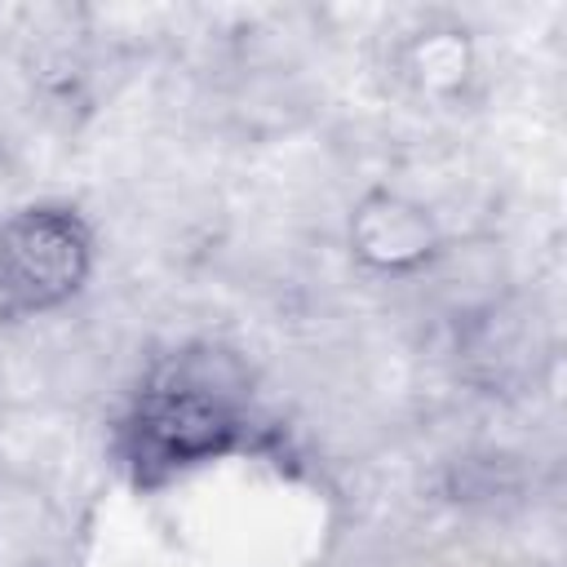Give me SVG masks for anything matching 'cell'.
<instances>
[{
    "label": "cell",
    "instance_id": "6da1fadb",
    "mask_svg": "<svg viewBox=\"0 0 567 567\" xmlns=\"http://www.w3.org/2000/svg\"><path fill=\"white\" fill-rule=\"evenodd\" d=\"M89 275V230L62 208H27L0 226V301L44 310Z\"/></svg>",
    "mask_w": 567,
    "mask_h": 567
},
{
    "label": "cell",
    "instance_id": "7a4b0ae2",
    "mask_svg": "<svg viewBox=\"0 0 567 567\" xmlns=\"http://www.w3.org/2000/svg\"><path fill=\"white\" fill-rule=\"evenodd\" d=\"M235 434V416L221 394L208 385H155L133 421V461L137 470H173L195 465L213 452H221Z\"/></svg>",
    "mask_w": 567,
    "mask_h": 567
},
{
    "label": "cell",
    "instance_id": "3957f363",
    "mask_svg": "<svg viewBox=\"0 0 567 567\" xmlns=\"http://www.w3.org/2000/svg\"><path fill=\"white\" fill-rule=\"evenodd\" d=\"M354 248L381 270H408L430 252V221L394 195H372L354 217Z\"/></svg>",
    "mask_w": 567,
    "mask_h": 567
}]
</instances>
